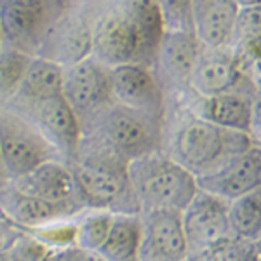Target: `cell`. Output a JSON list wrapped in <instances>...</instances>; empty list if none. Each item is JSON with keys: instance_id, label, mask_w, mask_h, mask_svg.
<instances>
[{"instance_id": "cell-5", "label": "cell", "mask_w": 261, "mask_h": 261, "mask_svg": "<svg viewBox=\"0 0 261 261\" xmlns=\"http://www.w3.org/2000/svg\"><path fill=\"white\" fill-rule=\"evenodd\" d=\"M127 172L140 213H181L199 192L195 176L162 150L130 161Z\"/></svg>"}, {"instance_id": "cell-18", "label": "cell", "mask_w": 261, "mask_h": 261, "mask_svg": "<svg viewBox=\"0 0 261 261\" xmlns=\"http://www.w3.org/2000/svg\"><path fill=\"white\" fill-rule=\"evenodd\" d=\"M174 101L185 105L195 115L218 127L249 134L252 92H226L211 98H200L188 91Z\"/></svg>"}, {"instance_id": "cell-12", "label": "cell", "mask_w": 261, "mask_h": 261, "mask_svg": "<svg viewBox=\"0 0 261 261\" xmlns=\"http://www.w3.org/2000/svg\"><path fill=\"white\" fill-rule=\"evenodd\" d=\"M181 223L188 244V254L207 249L231 237L228 202L200 188L190 204L181 211Z\"/></svg>"}, {"instance_id": "cell-4", "label": "cell", "mask_w": 261, "mask_h": 261, "mask_svg": "<svg viewBox=\"0 0 261 261\" xmlns=\"http://www.w3.org/2000/svg\"><path fill=\"white\" fill-rule=\"evenodd\" d=\"M164 119L110 103L82 125V140L125 162L162 150Z\"/></svg>"}, {"instance_id": "cell-21", "label": "cell", "mask_w": 261, "mask_h": 261, "mask_svg": "<svg viewBox=\"0 0 261 261\" xmlns=\"http://www.w3.org/2000/svg\"><path fill=\"white\" fill-rule=\"evenodd\" d=\"M63 73L65 68L58 63L40 56H32L18 92L14 94L6 108L27 107L45 99L63 96Z\"/></svg>"}, {"instance_id": "cell-15", "label": "cell", "mask_w": 261, "mask_h": 261, "mask_svg": "<svg viewBox=\"0 0 261 261\" xmlns=\"http://www.w3.org/2000/svg\"><path fill=\"white\" fill-rule=\"evenodd\" d=\"M16 190L39 199L45 204L60 207L70 216H77L84 211L75 192L73 176L68 164L63 161H50L39 166L28 174L9 181Z\"/></svg>"}, {"instance_id": "cell-27", "label": "cell", "mask_w": 261, "mask_h": 261, "mask_svg": "<svg viewBox=\"0 0 261 261\" xmlns=\"http://www.w3.org/2000/svg\"><path fill=\"white\" fill-rule=\"evenodd\" d=\"M50 249L28 233H23L14 246L0 252V261H45Z\"/></svg>"}, {"instance_id": "cell-29", "label": "cell", "mask_w": 261, "mask_h": 261, "mask_svg": "<svg viewBox=\"0 0 261 261\" xmlns=\"http://www.w3.org/2000/svg\"><path fill=\"white\" fill-rule=\"evenodd\" d=\"M45 261H105L98 252L84 249L79 246H70L63 247V249H54L50 251Z\"/></svg>"}, {"instance_id": "cell-17", "label": "cell", "mask_w": 261, "mask_h": 261, "mask_svg": "<svg viewBox=\"0 0 261 261\" xmlns=\"http://www.w3.org/2000/svg\"><path fill=\"white\" fill-rule=\"evenodd\" d=\"M92 53V23L82 16H63L47 33L35 56L45 58L63 68L89 58Z\"/></svg>"}, {"instance_id": "cell-24", "label": "cell", "mask_w": 261, "mask_h": 261, "mask_svg": "<svg viewBox=\"0 0 261 261\" xmlns=\"http://www.w3.org/2000/svg\"><path fill=\"white\" fill-rule=\"evenodd\" d=\"M261 47V4L242 7L235 21L233 37L230 49L237 54L247 66L252 54Z\"/></svg>"}, {"instance_id": "cell-36", "label": "cell", "mask_w": 261, "mask_h": 261, "mask_svg": "<svg viewBox=\"0 0 261 261\" xmlns=\"http://www.w3.org/2000/svg\"><path fill=\"white\" fill-rule=\"evenodd\" d=\"M254 246H256V249H258V252L261 254V237H259V241H258V242H254Z\"/></svg>"}, {"instance_id": "cell-37", "label": "cell", "mask_w": 261, "mask_h": 261, "mask_svg": "<svg viewBox=\"0 0 261 261\" xmlns=\"http://www.w3.org/2000/svg\"><path fill=\"white\" fill-rule=\"evenodd\" d=\"M4 47V37H2V28H0V49Z\"/></svg>"}, {"instance_id": "cell-28", "label": "cell", "mask_w": 261, "mask_h": 261, "mask_svg": "<svg viewBox=\"0 0 261 261\" xmlns=\"http://www.w3.org/2000/svg\"><path fill=\"white\" fill-rule=\"evenodd\" d=\"M166 30H192V0H155Z\"/></svg>"}, {"instance_id": "cell-2", "label": "cell", "mask_w": 261, "mask_h": 261, "mask_svg": "<svg viewBox=\"0 0 261 261\" xmlns=\"http://www.w3.org/2000/svg\"><path fill=\"white\" fill-rule=\"evenodd\" d=\"M251 145L249 134L218 127L178 101L167 103L162 151L197 179L218 171Z\"/></svg>"}, {"instance_id": "cell-8", "label": "cell", "mask_w": 261, "mask_h": 261, "mask_svg": "<svg viewBox=\"0 0 261 261\" xmlns=\"http://www.w3.org/2000/svg\"><path fill=\"white\" fill-rule=\"evenodd\" d=\"M204 49L193 30H166L155 54L153 70L167 103L190 91V79Z\"/></svg>"}, {"instance_id": "cell-35", "label": "cell", "mask_w": 261, "mask_h": 261, "mask_svg": "<svg viewBox=\"0 0 261 261\" xmlns=\"http://www.w3.org/2000/svg\"><path fill=\"white\" fill-rule=\"evenodd\" d=\"M6 172H4V167H2V159H0V185L6 183Z\"/></svg>"}, {"instance_id": "cell-9", "label": "cell", "mask_w": 261, "mask_h": 261, "mask_svg": "<svg viewBox=\"0 0 261 261\" xmlns=\"http://www.w3.org/2000/svg\"><path fill=\"white\" fill-rule=\"evenodd\" d=\"M61 94L77 115L82 127L96 113L113 103L112 68L94 56L66 66L63 73Z\"/></svg>"}, {"instance_id": "cell-7", "label": "cell", "mask_w": 261, "mask_h": 261, "mask_svg": "<svg viewBox=\"0 0 261 261\" xmlns=\"http://www.w3.org/2000/svg\"><path fill=\"white\" fill-rule=\"evenodd\" d=\"M0 159L7 181L18 179L45 162L63 161L32 122L6 107H0Z\"/></svg>"}, {"instance_id": "cell-30", "label": "cell", "mask_w": 261, "mask_h": 261, "mask_svg": "<svg viewBox=\"0 0 261 261\" xmlns=\"http://www.w3.org/2000/svg\"><path fill=\"white\" fill-rule=\"evenodd\" d=\"M24 231L0 209V252L9 249L23 237Z\"/></svg>"}, {"instance_id": "cell-33", "label": "cell", "mask_w": 261, "mask_h": 261, "mask_svg": "<svg viewBox=\"0 0 261 261\" xmlns=\"http://www.w3.org/2000/svg\"><path fill=\"white\" fill-rule=\"evenodd\" d=\"M185 261H218V258H216V254H214V251L211 249V247H207V249L190 252Z\"/></svg>"}, {"instance_id": "cell-16", "label": "cell", "mask_w": 261, "mask_h": 261, "mask_svg": "<svg viewBox=\"0 0 261 261\" xmlns=\"http://www.w3.org/2000/svg\"><path fill=\"white\" fill-rule=\"evenodd\" d=\"M200 190L220 197L225 202L241 199L261 188V148L251 145L242 153L230 159L225 166L197 179Z\"/></svg>"}, {"instance_id": "cell-38", "label": "cell", "mask_w": 261, "mask_h": 261, "mask_svg": "<svg viewBox=\"0 0 261 261\" xmlns=\"http://www.w3.org/2000/svg\"><path fill=\"white\" fill-rule=\"evenodd\" d=\"M258 261H261V254H259V258H258Z\"/></svg>"}, {"instance_id": "cell-26", "label": "cell", "mask_w": 261, "mask_h": 261, "mask_svg": "<svg viewBox=\"0 0 261 261\" xmlns=\"http://www.w3.org/2000/svg\"><path fill=\"white\" fill-rule=\"evenodd\" d=\"M32 56L21 50L0 49V107H6L18 92Z\"/></svg>"}, {"instance_id": "cell-32", "label": "cell", "mask_w": 261, "mask_h": 261, "mask_svg": "<svg viewBox=\"0 0 261 261\" xmlns=\"http://www.w3.org/2000/svg\"><path fill=\"white\" fill-rule=\"evenodd\" d=\"M247 70L254 81H261V47L247 61Z\"/></svg>"}, {"instance_id": "cell-14", "label": "cell", "mask_w": 261, "mask_h": 261, "mask_svg": "<svg viewBox=\"0 0 261 261\" xmlns=\"http://www.w3.org/2000/svg\"><path fill=\"white\" fill-rule=\"evenodd\" d=\"M112 94L119 105L159 119L166 117L167 96L151 66L120 65L112 68Z\"/></svg>"}, {"instance_id": "cell-31", "label": "cell", "mask_w": 261, "mask_h": 261, "mask_svg": "<svg viewBox=\"0 0 261 261\" xmlns=\"http://www.w3.org/2000/svg\"><path fill=\"white\" fill-rule=\"evenodd\" d=\"M256 87L252 92V103H251V127L249 136L254 145L261 148V81H254Z\"/></svg>"}, {"instance_id": "cell-10", "label": "cell", "mask_w": 261, "mask_h": 261, "mask_svg": "<svg viewBox=\"0 0 261 261\" xmlns=\"http://www.w3.org/2000/svg\"><path fill=\"white\" fill-rule=\"evenodd\" d=\"M256 82L231 49L204 47L190 79V92L200 98L226 92H254Z\"/></svg>"}, {"instance_id": "cell-25", "label": "cell", "mask_w": 261, "mask_h": 261, "mask_svg": "<svg viewBox=\"0 0 261 261\" xmlns=\"http://www.w3.org/2000/svg\"><path fill=\"white\" fill-rule=\"evenodd\" d=\"M113 213L84 209L75 216V246L98 252L112 226Z\"/></svg>"}, {"instance_id": "cell-23", "label": "cell", "mask_w": 261, "mask_h": 261, "mask_svg": "<svg viewBox=\"0 0 261 261\" xmlns=\"http://www.w3.org/2000/svg\"><path fill=\"white\" fill-rule=\"evenodd\" d=\"M231 237L258 242L261 237V188L228 204Z\"/></svg>"}, {"instance_id": "cell-3", "label": "cell", "mask_w": 261, "mask_h": 261, "mask_svg": "<svg viewBox=\"0 0 261 261\" xmlns=\"http://www.w3.org/2000/svg\"><path fill=\"white\" fill-rule=\"evenodd\" d=\"M129 162L110 151L81 140L75 159L68 164L75 192L84 209L113 214H140L130 188Z\"/></svg>"}, {"instance_id": "cell-20", "label": "cell", "mask_w": 261, "mask_h": 261, "mask_svg": "<svg viewBox=\"0 0 261 261\" xmlns=\"http://www.w3.org/2000/svg\"><path fill=\"white\" fill-rule=\"evenodd\" d=\"M0 209L23 231L75 218L60 207H54V205L16 190L9 181L0 185Z\"/></svg>"}, {"instance_id": "cell-11", "label": "cell", "mask_w": 261, "mask_h": 261, "mask_svg": "<svg viewBox=\"0 0 261 261\" xmlns=\"http://www.w3.org/2000/svg\"><path fill=\"white\" fill-rule=\"evenodd\" d=\"M9 110L19 113L28 122H32L44 134L45 140L58 150L63 162L70 164L73 161L82 140V127L77 115L63 96Z\"/></svg>"}, {"instance_id": "cell-13", "label": "cell", "mask_w": 261, "mask_h": 261, "mask_svg": "<svg viewBox=\"0 0 261 261\" xmlns=\"http://www.w3.org/2000/svg\"><path fill=\"white\" fill-rule=\"evenodd\" d=\"M141 239L138 261H185L188 244L179 211L140 213Z\"/></svg>"}, {"instance_id": "cell-19", "label": "cell", "mask_w": 261, "mask_h": 261, "mask_svg": "<svg viewBox=\"0 0 261 261\" xmlns=\"http://www.w3.org/2000/svg\"><path fill=\"white\" fill-rule=\"evenodd\" d=\"M241 7L235 0H192V30L207 49H230Z\"/></svg>"}, {"instance_id": "cell-6", "label": "cell", "mask_w": 261, "mask_h": 261, "mask_svg": "<svg viewBox=\"0 0 261 261\" xmlns=\"http://www.w3.org/2000/svg\"><path fill=\"white\" fill-rule=\"evenodd\" d=\"M65 14V0H0L4 47L35 56L47 33Z\"/></svg>"}, {"instance_id": "cell-1", "label": "cell", "mask_w": 261, "mask_h": 261, "mask_svg": "<svg viewBox=\"0 0 261 261\" xmlns=\"http://www.w3.org/2000/svg\"><path fill=\"white\" fill-rule=\"evenodd\" d=\"M166 32L155 0H115L92 21V53L103 65L151 66Z\"/></svg>"}, {"instance_id": "cell-34", "label": "cell", "mask_w": 261, "mask_h": 261, "mask_svg": "<svg viewBox=\"0 0 261 261\" xmlns=\"http://www.w3.org/2000/svg\"><path fill=\"white\" fill-rule=\"evenodd\" d=\"M237 2V6L241 7H251V6H259L261 4V0H235Z\"/></svg>"}, {"instance_id": "cell-22", "label": "cell", "mask_w": 261, "mask_h": 261, "mask_svg": "<svg viewBox=\"0 0 261 261\" xmlns=\"http://www.w3.org/2000/svg\"><path fill=\"white\" fill-rule=\"evenodd\" d=\"M140 239V214H113L112 226L98 254L105 261H138Z\"/></svg>"}]
</instances>
